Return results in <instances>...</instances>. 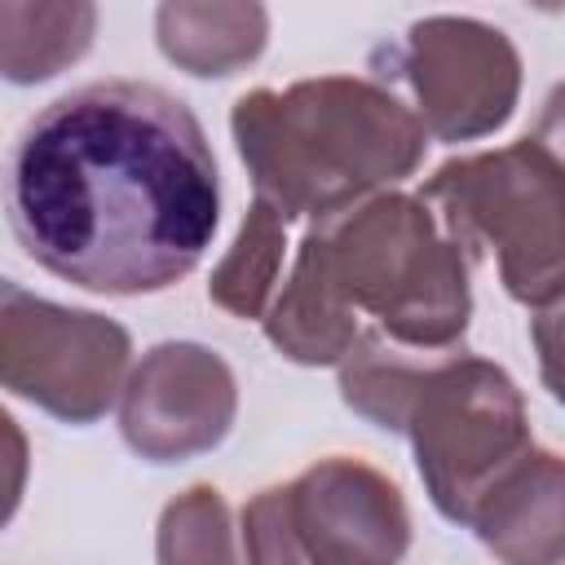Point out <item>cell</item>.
I'll use <instances>...</instances> for the list:
<instances>
[{"label":"cell","mask_w":565,"mask_h":565,"mask_svg":"<svg viewBox=\"0 0 565 565\" xmlns=\"http://www.w3.org/2000/svg\"><path fill=\"white\" fill-rule=\"evenodd\" d=\"M402 433L411 437L428 503L455 525H468L494 477L534 446L516 380L463 344H450L428 362Z\"/></svg>","instance_id":"cell-5"},{"label":"cell","mask_w":565,"mask_h":565,"mask_svg":"<svg viewBox=\"0 0 565 565\" xmlns=\"http://www.w3.org/2000/svg\"><path fill=\"white\" fill-rule=\"evenodd\" d=\"M530 340H534V353H539V380H543V388L565 406V291L534 309Z\"/></svg>","instance_id":"cell-15"},{"label":"cell","mask_w":565,"mask_h":565,"mask_svg":"<svg viewBox=\"0 0 565 565\" xmlns=\"http://www.w3.org/2000/svg\"><path fill=\"white\" fill-rule=\"evenodd\" d=\"M97 0H0V71L9 84H44L88 57Z\"/></svg>","instance_id":"cell-12"},{"label":"cell","mask_w":565,"mask_h":565,"mask_svg":"<svg viewBox=\"0 0 565 565\" xmlns=\"http://www.w3.org/2000/svg\"><path fill=\"white\" fill-rule=\"evenodd\" d=\"M9 230L93 296L177 287L221 225V172L194 110L159 84H84L26 119L4 177Z\"/></svg>","instance_id":"cell-1"},{"label":"cell","mask_w":565,"mask_h":565,"mask_svg":"<svg viewBox=\"0 0 565 565\" xmlns=\"http://www.w3.org/2000/svg\"><path fill=\"white\" fill-rule=\"evenodd\" d=\"M419 194L468 256L494 252L516 305L539 309L565 291V163L543 137L459 154Z\"/></svg>","instance_id":"cell-4"},{"label":"cell","mask_w":565,"mask_h":565,"mask_svg":"<svg viewBox=\"0 0 565 565\" xmlns=\"http://www.w3.org/2000/svg\"><path fill=\"white\" fill-rule=\"evenodd\" d=\"M154 556L163 565H185V561H234L243 547L234 543L230 525V503L221 499L216 486H190L181 490L163 516H159V539Z\"/></svg>","instance_id":"cell-14"},{"label":"cell","mask_w":565,"mask_h":565,"mask_svg":"<svg viewBox=\"0 0 565 565\" xmlns=\"http://www.w3.org/2000/svg\"><path fill=\"white\" fill-rule=\"evenodd\" d=\"M534 137H543V141L556 150V159L565 163V84H556V88L543 97V110H539Z\"/></svg>","instance_id":"cell-16"},{"label":"cell","mask_w":565,"mask_h":565,"mask_svg":"<svg viewBox=\"0 0 565 565\" xmlns=\"http://www.w3.org/2000/svg\"><path fill=\"white\" fill-rule=\"evenodd\" d=\"M402 75L428 137L446 146L499 132L521 102V53L481 18H419L406 31Z\"/></svg>","instance_id":"cell-8"},{"label":"cell","mask_w":565,"mask_h":565,"mask_svg":"<svg viewBox=\"0 0 565 565\" xmlns=\"http://www.w3.org/2000/svg\"><path fill=\"white\" fill-rule=\"evenodd\" d=\"M468 530L508 565L565 561V455L530 446L477 499Z\"/></svg>","instance_id":"cell-10"},{"label":"cell","mask_w":565,"mask_h":565,"mask_svg":"<svg viewBox=\"0 0 565 565\" xmlns=\"http://www.w3.org/2000/svg\"><path fill=\"white\" fill-rule=\"evenodd\" d=\"M132 335L106 313L0 282V380L62 424H97L124 393Z\"/></svg>","instance_id":"cell-7"},{"label":"cell","mask_w":565,"mask_h":565,"mask_svg":"<svg viewBox=\"0 0 565 565\" xmlns=\"http://www.w3.org/2000/svg\"><path fill=\"white\" fill-rule=\"evenodd\" d=\"M238 547L260 565H388L411 547V508L388 472L327 455L243 503Z\"/></svg>","instance_id":"cell-6"},{"label":"cell","mask_w":565,"mask_h":565,"mask_svg":"<svg viewBox=\"0 0 565 565\" xmlns=\"http://www.w3.org/2000/svg\"><path fill=\"white\" fill-rule=\"evenodd\" d=\"M256 199L287 221H322L397 190L428 150L424 119L366 75H313L247 88L230 110Z\"/></svg>","instance_id":"cell-2"},{"label":"cell","mask_w":565,"mask_h":565,"mask_svg":"<svg viewBox=\"0 0 565 565\" xmlns=\"http://www.w3.org/2000/svg\"><path fill=\"white\" fill-rule=\"evenodd\" d=\"M238 415L230 362L199 340H163L141 353L119 393V433L146 463H181L216 450Z\"/></svg>","instance_id":"cell-9"},{"label":"cell","mask_w":565,"mask_h":565,"mask_svg":"<svg viewBox=\"0 0 565 565\" xmlns=\"http://www.w3.org/2000/svg\"><path fill=\"white\" fill-rule=\"evenodd\" d=\"M534 9H543V13H561L565 9V0H530Z\"/></svg>","instance_id":"cell-17"},{"label":"cell","mask_w":565,"mask_h":565,"mask_svg":"<svg viewBox=\"0 0 565 565\" xmlns=\"http://www.w3.org/2000/svg\"><path fill=\"white\" fill-rule=\"evenodd\" d=\"M154 44L177 71L225 79L265 53L269 9L265 0H159Z\"/></svg>","instance_id":"cell-11"},{"label":"cell","mask_w":565,"mask_h":565,"mask_svg":"<svg viewBox=\"0 0 565 565\" xmlns=\"http://www.w3.org/2000/svg\"><path fill=\"white\" fill-rule=\"evenodd\" d=\"M296 256L384 335L424 349L463 344L472 318L468 252L424 194L384 190L309 221Z\"/></svg>","instance_id":"cell-3"},{"label":"cell","mask_w":565,"mask_h":565,"mask_svg":"<svg viewBox=\"0 0 565 565\" xmlns=\"http://www.w3.org/2000/svg\"><path fill=\"white\" fill-rule=\"evenodd\" d=\"M287 225L291 221L274 203L252 199L234 243L207 274V300L216 309H225L230 318H256V322L265 318V309L282 282L278 274H282V256H287Z\"/></svg>","instance_id":"cell-13"}]
</instances>
